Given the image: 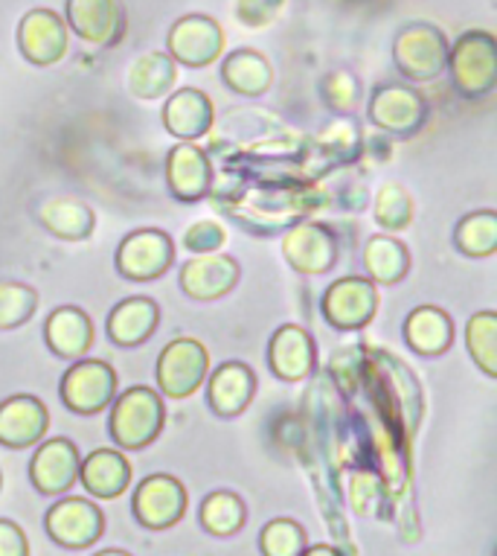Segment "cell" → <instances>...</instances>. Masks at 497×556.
I'll list each match as a JSON object with an SVG mask.
<instances>
[{"label":"cell","instance_id":"1","mask_svg":"<svg viewBox=\"0 0 497 556\" xmlns=\"http://www.w3.org/2000/svg\"><path fill=\"white\" fill-rule=\"evenodd\" d=\"M163 420H166V410H163L161 396L152 388H145V384H135V388H128L114 402V410H111V440L119 448L137 452V448H145L149 443L157 440Z\"/></svg>","mask_w":497,"mask_h":556},{"label":"cell","instance_id":"2","mask_svg":"<svg viewBox=\"0 0 497 556\" xmlns=\"http://www.w3.org/2000/svg\"><path fill=\"white\" fill-rule=\"evenodd\" d=\"M451 83L466 100H483L495 91L497 79V45L488 33H466L457 38V45L448 50Z\"/></svg>","mask_w":497,"mask_h":556},{"label":"cell","instance_id":"3","mask_svg":"<svg viewBox=\"0 0 497 556\" xmlns=\"http://www.w3.org/2000/svg\"><path fill=\"white\" fill-rule=\"evenodd\" d=\"M448 38L443 36V29H436L434 24H407L396 36L393 45V59L396 67L407 79L413 83H431L443 74L448 64Z\"/></svg>","mask_w":497,"mask_h":556},{"label":"cell","instance_id":"4","mask_svg":"<svg viewBox=\"0 0 497 556\" xmlns=\"http://www.w3.org/2000/svg\"><path fill=\"white\" fill-rule=\"evenodd\" d=\"M117 396V374L100 358H76L62 379V402L73 414L93 417Z\"/></svg>","mask_w":497,"mask_h":556},{"label":"cell","instance_id":"5","mask_svg":"<svg viewBox=\"0 0 497 556\" xmlns=\"http://www.w3.org/2000/svg\"><path fill=\"white\" fill-rule=\"evenodd\" d=\"M175 260V242L157 228L128 233L117 248V271L135 283H152L169 271Z\"/></svg>","mask_w":497,"mask_h":556},{"label":"cell","instance_id":"6","mask_svg":"<svg viewBox=\"0 0 497 556\" xmlns=\"http://www.w3.org/2000/svg\"><path fill=\"white\" fill-rule=\"evenodd\" d=\"M209 370V356L204 344L192 338H175L157 358V384L166 396L187 400L199 391Z\"/></svg>","mask_w":497,"mask_h":556},{"label":"cell","instance_id":"7","mask_svg":"<svg viewBox=\"0 0 497 556\" xmlns=\"http://www.w3.org/2000/svg\"><path fill=\"white\" fill-rule=\"evenodd\" d=\"M44 528L55 545L81 551L100 542L105 533V513L88 498H62L47 510Z\"/></svg>","mask_w":497,"mask_h":556},{"label":"cell","instance_id":"8","mask_svg":"<svg viewBox=\"0 0 497 556\" xmlns=\"http://www.w3.org/2000/svg\"><path fill=\"white\" fill-rule=\"evenodd\" d=\"M187 490L173 475H149L135 490L131 510L145 530H169L187 513Z\"/></svg>","mask_w":497,"mask_h":556},{"label":"cell","instance_id":"9","mask_svg":"<svg viewBox=\"0 0 497 556\" xmlns=\"http://www.w3.org/2000/svg\"><path fill=\"white\" fill-rule=\"evenodd\" d=\"M372 126L393 137H413L428 119L425 97L405 85H384L370 100Z\"/></svg>","mask_w":497,"mask_h":556},{"label":"cell","instance_id":"10","mask_svg":"<svg viewBox=\"0 0 497 556\" xmlns=\"http://www.w3.org/2000/svg\"><path fill=\"white\" fill-rule=\"evenodd\" d=\"M282 254L289 260L294 271L306 274V277H320V274L332 271L341 254L337 237L326 225L317 222H303L285 233L282 239Z\"/></svg>","mask_w":497,"mask_h":556},{"label":"cell","instance_id":"11","mask_svg":"<svg viewBox=\"0 0 497 556\" xmlns=\"http://www.w3.org/2000/svg\"><path fill=\"white\" fill-rule=\"evenodd\" d=\"M379 292L367 277H344L326 289L323 318L335 329H361L375 318Z\"/></svg>","mask_w":497,"mask_h":556},{"label":"cell","instance_id":"12","mask_svg":"<svg viewBox=\"0 0 497 556\" xmlns=\"http://www.w3.org/2000/svg\"><path fill=\"white\" fill-rule=\"evenodd\" d=\"M79 448L67 438H53L36 448L29 460V481L41 495H62L79 481Z\"/></svg>","mask_w":497,"mask_h":556},{"label":"cell","instance_id":"13","mask_svg":"<svg viewBox=\"0 0 497 556\" xmlns=\"http://www.w3.org/2000/svg\"><path fill=\"white\" fill-rule=\"evenodd\" d=\"M225 50V33L207 15H187L169 33V55L187 67H207Z\"/></svg>","mask_w":497,"mask_h":556},{"label":"cell","instance_id":"14","mask_svg":"<svg viewBox=\"0 0 497 556\" xmlns=\"http://www.w3.org/2000/svg\"><path fill=\"white\" fill-rule=\"evenodd\" d=\"M166 181L169 192L183 204L207 199L213 187V166L204 149H199L192 140H183L166 155Z\"/></svg>","mask_w":497,"mask_h":556},{"label":"cell","instance_id":"15","mask_svg":"<svg viewBox=\"0 0 497 556\" xmlns=\"http://www.w3.org/2000/svg\"><path fill=\"white\" fill-rule=\"evenodd\" d=\"M268 365L282 382H303V379L315 374L317 367L315 338L297 324H285L271 336Z\"/></svg>","mask_w":497,"mask_h":556},{"label":"cell","instance_id":"16","mask_svg":"<svg viewBox=\"0 0 497 556\" xmlns=\"http://www.w3.org/2000/svg\"><path fill=\"white\" fill-rule=\"evenodd\" d=\"M47 426H50V414H47L44 402L36 396L18 393V396L0 402V446H36L47 434Z\"/></svg>","mask_w":497,"mask_h":556},{"label":"cell","instance_id":"17","mask_svg":"<svg viewBox=\"0 0 497 556\" xmlns=\"http://www.w3.org/2000/svg\"><path fill=\"white\" fill-rule=\"evenodd\" d=\"M242 277V268L233 256L227 254H201L181 268V289L192 301H218L227 292H233Z\"/></svg>","mask_w":497,"mask_h":556},{"label":"cell","instance_id":"18","mask_svg":"<svg viewBox=\"0 0 497 556\" xmlns=\"http://www.w3.org/2000/svg\"><path fill=\"white\" fill-rule=\"evenodd\" d=\"M18 47L24 59L36 67H50L67 53L64 21L50 10H33L24 15L18 29Z\"/></svg>","mask_w":497,"mask_h":556},{"label":"cell","instance_id":"19","mask_svg":"<svg viewBox=\"0 0 497 556\" xmlns=\"http://www.w3.org/2000/svg\"><path fill=\"white\" fill-rule=\"evenodd\" d=\"M254 393L256 376L242 362H225L216 374L209 376L207 402L213 414L221 420H233V417L244 414V408L254 402Z\"/></svg>","mask_w":497,"mask_h":556},{"label":"cell","instance_id":"20","mask_svg":"<svg viewBox=\"0 0 497 556\" xmlns=\"http://www.w3.org/2000/svg\"><path fill=\"white\" fill-rule=\"evenodd\" d=\"M163 126L178 140H199L213 128V102L199 88H181L163 105Z\"/></svg>","mask_w":497,"mask_h":556},{"label":"cell","instance_id":"21","mask_svg":"<svg viewBox=\"0 0 497 556\" xmlns=\"http://www.w3.org/2000/svg\"><path fill=\"white\" fill-rule=\"evenodd\" d=\"M79 481L97 498H119L131 483V464L117 448H97L79 464Z\"/></svg>","mask_w":497,"mask_h":556},{"label":"cell","instance_id":"22","mask_svg":"<svg viewBox=\"0 0 497 556\" xmlns=\"http://www.w3.org/2000/svg\"><path fill=\"white\" fill-rule=\"evenodd\" d=\"M67 21L88 45L109 47L123 33V15L114 0H67Z\"/></svg>","mask_w":497,"mask_h":556},{"label":"cell","instance_id":"23","mask_svg":"<svg viewBox=\"0 0 497 556\" xmlns=\"http://www.w3.org/2000/svg\"><path fill=\"white\" fill-rule=\"evenodd\" d=\"M41 228L50 230L53 237L67 239V242H81L93 233L97 216L93 211L76 195H53L38 204L36 211Z\"/></svg>","mask_w":497,"mask_h":556},{"label":"cell","instance_id":"24","mask_svg":"<svg viewBox=\"0 0 497 556\" xmlns=\"http://www.w3.org/2000/svg\"><path fill=\"white\" fill-rule=\"evenodd\" d=\"M161 309L152 298H126L109 315V338L117 346H140L154 336Z\"/></svg>","mask_w":497,"mask_h":556},{"label":"cell","instance_id":"25","mask_svg":"<svg viewBox=\"0 0 497 556\" xmlns=\"http://www.w3.org/2000/svg\"><path fill=\"white\" fill-rule=\"evenodd\" d=\"M44 338L59 358H81L93 344V324L79 306H59L47 318Z\"/></svg>","mask_w":497,"mask_h":556},{"label":"cell","instance_id":"26","mask_svg":"<svg viewBox=\"0 0 497 556\" xmlns=\"http://www.w3.org/2000/svg\"><path fill=\"white\" fill-rule=\"evenodd\" d=\"M405 341L419 356H443L454 344V324L448 312L436 306H419L407 315Z\"/></svg>","mask_w":497,"mask_h":556},{"label":"cell","instance_id":"27","mask_svg":"<svg viewBox=\"0 0 497 556\" xmlns=\"http://www.w3.org/2000/svg\"><path fill=\"white\" fill-rule=\"evenodd\" d=\"M221 79L239 97H263L273 83V71L256 50H235L221 64Z\"/></svg>","mask_w":497,"mask_h":556},{"label":"cell","instance_id":"28","mask_svg":"<svg viewBox=\"0 0 497 556\" xmlns=\"http://www.w3.org/2000/svg\"><path fill=\"white\" fill-rule=\"evenodd\" d=\"M178 79V62L166 53H143L128 71V91L137 100H161Z\"/></svg>","mask_w":497,"mask_h":556},{"label":"cell","instance_id":"29","mask_svg":"<svg viewBox=\"0 0 497 556\" xmlns=\"http://www.w3.org/2000/svg\"><path fill=\"white\" fill-rule=\"evenodd\" d=\"M364 268L372 283L393 286L405 280V274L410 271V251L393 237H372L364 245Z\"/></svg>","mask_w":497,"mask_h":556},{"label":"cell","instance_id":"30","mask_svg":"<svg viewBox=\"0 0 497 556\" xmlns=\"http://www.w3.org/2000/svg\"><path fill=\"white\" fill-rule=\"evenodd\" d=\"M199 521L209 536H235L247 521V504H244L242 495L230 493V490H216L201 502Z\"/></svg>","mask_w":497,"mask_h":556},{"label":"cell","instance_id":"31","mask_svg":"<svg viewBox=\"0 0 497 556\" xmlns=\"http://www.w3.org/2000/svg\"><path fill=\"white\" fill-rule=\"evenodd\" d=\"M454 245L457 251L474 260L492 256L497 251V213L477 211L462 216L454 228Z\"/></svg>","mask_w":497,"mask_h":556},{"label":"cell","instance_id":"32","mask_svg":"<svg viewBox=\"0 0 497 556\" xmlns=\"http://www.w3.org/2000/svg\"><path fill=\"white\" fill-rule=\"evenodd\" d=\"M471 358L486 376H497V315L495 312H477L466 329Z\"/></svg>","mask_w":497,"mask_h":556},{"label":"cell","instance_id":"33","mask_svg":"<svg viewBox=\"0 0 497 556\" xmlns=\"http://www.w3.org/2000/svg\"><path fill=\"white\" fill-rule=\"evenodd\" d=\"M38 312V292L27 283L3 280L0 283V329L24 327Z\"/></svg>","mask_w":497,"mask_h":556},{"label":"cell","instance_id":"34","mask_svg":"<svg viewBox=\"0 0 497 556\" xmlns=\"http://www.w3.org/2000/svg\"><path fill=\"white\" fill-rule=\"evenodd\" d=\"M315 147L323 149L326 157H329V164L346 166L353 164L358 152H361V135H358V128L349 119H337L332 126H326L320 135L315 137Z\"/></svg>","mask_w":497,"mask_h":556},{"label":"cell","instance_id":"35","mask_svg":"<svg viewBox=\"0 0 497 556\" xmlns=\"http://www.w3.org/2000/svg\"><path fill=\"white\" fill-rule=\"evenodd\" d=\"M306 547V530L294 519L268 521L263 533H259V551H263V556H300Z\"/></svg>","mask_w":497,"mask_h":556},{"label":"cell","instance_id":"36","mask_svg":"<svg viewBox=\"0 0 497 556\" xmlns=\"http://www.w3.org/2000/svg\"><path fill=\"white\" fill-rule=\"evenodd\" d=\"M375 222L390 233H398L413 222V199L407 195L405 187L390 181L375 192Z\"/></svg>","mask_w":497,"mask_h":556},{"label":"cell","instance_id":"37","mask_svg":"<svg viewBox=\"0 0 497 556\" xmlns=\"http://www.w3.org/2000/svg\"><path fill=\"white\" fill-rule=\"evenodd\" d=\"M323 100L326 105L337 114H349L358 105V97H361V85L349 71H335L323 79Z\"/></svg>","mask_w":497,"mask_h":556},{"label":"cell","instance_id":"38","mask_svg":"<svg viewBox=\"0 0 497 556\" xmlns=\"http://www.w3.org/2000/svg\"><path fill=\"white\" fill-rule=\"evenodd\" d=\"M225 242H227V230L213 219L195 222V225H190L187 233H183V245H187V251H192V254H199V256L216 254L218 248L225 245Z\"/></svg>","mask_w":497,"mask_h":556},{"label":"cell","instance_id":"39","mask_svg":"<svg viewBox=\"0 0 497 556\" xmlns=\"http://www.w3.org/2000/svg\"><path fill=\"white\" fill-rule=\"evenodd\" d=\"M282 7H285V0H239L235 15H239V21H242L244 27L263 29L277 21Z\"/></svg>","mask_w":497,"mask_h":556},{"label":"cell","instance_id":"40","mask_svg":"<svg viewBox=\"0 0 497 556\" xmlns=\"http://www.w3.org/2000/svg\"><path fill=\"white\" fill-rule=\"evenodd\" d=\"M0 556H29L27 533L10 519H0Z\"/></svg>","mask_w":497,"mask_h":556},{"label":"cell","instance_id":"41","mask_svg":"<svg viewBox=\"0 0 497 556\" xmlns=\"http://www.w3.org/2000/svg\"><path fill=\"white\" fill-rule=\"evenodd\" d=\"M300 556H344V554L332 545H315V547H306Z\"/></svg>","mask_w":497,"mask_h":556},{"label":"cell","instance_id":"42","mask_svg":"<svg viewBox=\"0 0 497 556\" xmlns=\"http://www.w3.org/2000/svg\"><path fill=\"white\" fill-rule=\"evenodd\" d=\"M93 556H131V554H126V551H100V554H93Z\"/></svg>","mask_w":497,"mask_h":556},{"label":"cell","instance_id":"43","mask_svg":"<svg viewBox=\"0 0 497 556\" xmlns=\"http://www.w3.org/2000/svg\"><path fill=\"white\" fill-rule=\"evenodd\" d=\"M0 483H3V478H0Z\"/></svg>","mask_w":497,"mask_h":556}]
</instances>
